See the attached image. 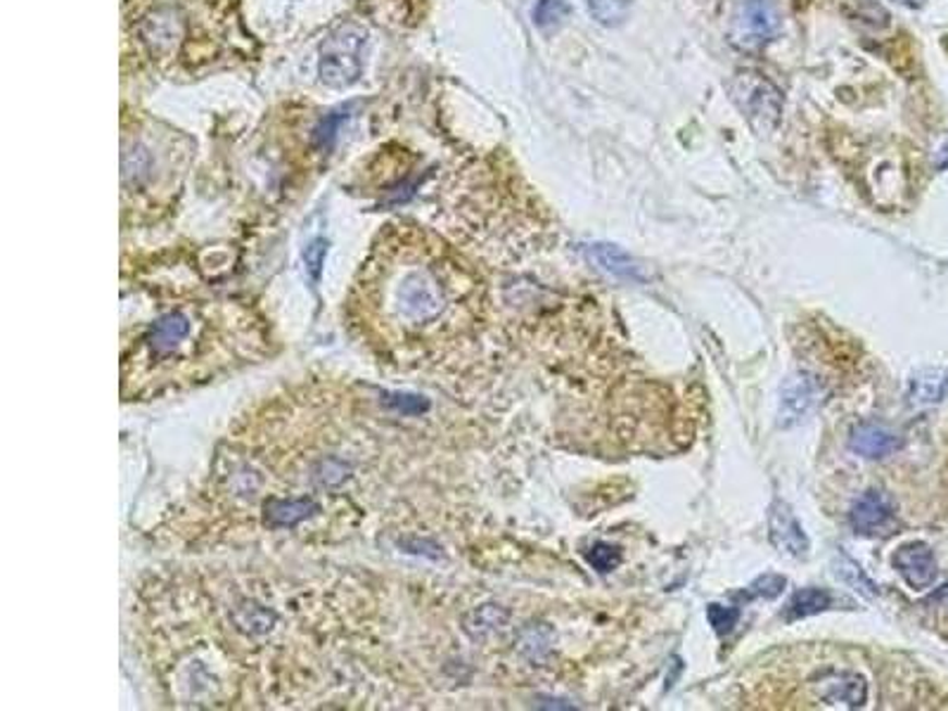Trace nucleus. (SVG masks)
I'll list each match as a JSON object with an SVG mask.
<instances>
[{
    "label": "nucleus",
    "mask_w": 948,
    "mask_h": 711,
    "mask_svg": "<svg viewBox=\"0 0 948 711\" xmlns=\"http://www.w3.org/2000/svg\"><path fill=\"white\" fill-rule=\"evenodd\" d=\"M507 622H511V612H507L503 605L487 603L465 614L463 631L472 640H487L493 634L503 631Z\"/></svg>",
    "instance_id": "nucleus-13"
},
{
    "label": "nucleus",
    "mask_w": 948,
    "mask_h": 711,
    "mask_svg": "<svg viewBox=\"0 0 948 711\" xmlns=\"http://www.w3.org/2000/svg\"><path fill=\"white\" fill-rule=\"evenodd\" d=\"M768 539L780 553H788L792 557H806L811 551L808 537L800 519L794 517L790 505L780 498H776L771 508H768Z\"/></svg>",
    "instance_id": "nucleus-6"
},
{
    "label": "nucleus",
    "mask_w": 948,
    "mask_h": 711,
    "mask_svg": "<svg viewBox=\"0 0 948 711\" xmlns=\"http://www.w3.org/2000/svg\"><path fill=\"white\" fill-rule=\"evenodd\" d=\"M351 474V465L341 458H323L313 465V480L323 486H339Z\"/></svg>",
    "instance_id": "nucleus-21"
},
{
    "label": "nucleus",
    "mask_w": 948,
    "mask_h": 711,
    "mask_svg": "<svg viewBox=\"0 0 948 711\" xmlns=\"http://www.w3.org/2000/svg\"><path fill=\"white\" fill-rule=\"evenodd\" d=\"M788 579L780 577V574H764V577L754 579L749 586V595L754 598H764V600H773L778 598L782 591H785Z\"/></svg>",
    "instance_id": "nucleus-28"
},
{
    "label": "nucleus",
    "mask_w": 948,
    "mask_h": 711,
    "mask_svg": "<svg viewBox=\"0 0 948 711\" xmlns=\"http://www.w3.org/2000/svg\"><path fill=\"white\" fill-rule=\"evenodd\" d=\"M384 406L401 415H422L428 413L430 401L418 394H384Z\"/></svg>",
    "instance_id": "nucleus-24"
},
{
    "label": "nucleus",
    "mask_w": 948,
    "mask_h": 711,
    "mask_svg": "<svg viewBox=\"0 0 948 711\" xmlns=\"http://www.w3.org/2000/svg\"><path fill=\"white\" fill-rule=\"evenodd\" d=\"M820 382L811 373H794L785 379L780 389V408H778V425L794 427L814 413L820 403Z\"/></svg>",
    "instance_id": "nucleus-5"
},
{
    "label": "nucleus",
    "mask_w": 948,
    "mask_h": 711,
    "mask_svg": "<svg viewBox=\"0 0 948 711\" xmlns=\"http://www.w3.org/2000/svg\"><path fill=\"white\" fill-rule=\"evenodd\" d=\"M188 335H190V321L183 316V313H169V316L159 318L153 327H149L145 341L149 351L161 356L173 351Z\"/></svg>",
    "instance_id": "nucleus-14"
},
{
    "label": "nucleus",
    "mask_w": 948,
    "mask_h": 711,
    "mask_svg": "<svg viewBox=\"0 0 948 711\" xmlns=\"http://www.w3.org/2000/svg\"><path fill=\"white\" fill-rule=\"evenodd\" d=\"M586 559H588V565L598 569L600 574H608V571L622 565V551L616 549V545L600 541V543L590 545V549L586 551Z\"/></svg>",
    "instance_id": "nucleus-23"
},
{
    "label": "nucleus",
    "mask_w": 948,
    "mask_h": 711,
    "mask_svg": "<svg viewBox=\"0 0 948 711\" xmlns=\"http://www.w3.org/2000/svg\"><path fill=\"white\" fill-rule=\"evenodd\" d=\"M349 112H351V105L339 107V109H335V112H329L327 117H323L319 121V126L313 129V135H311L313 147L319 149V153H329V149L335 147L337 133H339L341 124H345V121L349 119Z\"/></svg>",
    "instance_id": "nucleus-18"
},
{
    "label": "nucleus",
    "mask_w": 948,
    "mask_h": 711,
    "mask_svg": "<svg viewBox=\"0 0 948 711\" xmlns=\"http://www.w3.org/2000/svg\"><path fill=\"white\" fill-rule=\"evenodd\" d=\"M891 563H895L897 571L913 591H925L937 579V559H934L932 549L923 541L903 543L891 557Z\"/></svg>",
    "instance_id": "nucleus-8"
},
{
    "label": "nucleus",
    "mask_w": 948,
    "mask_h": 711,
    "mask_svg": "<svg viewBox=\"0 0 948 711\" xmlns=\"http://www.w3.org/2000/svg\"><path fill=\"white\" fill-rule=\"evenodd\" d=\"M519 652L525 654V658L539 662L543 660L548 652H551L553 646V628L548 624H531L527 626L525 631L519 636Z\"/></svg>",
    "instance_id": "nucleus-16"
},
{
    "label": "nucleus",
    "mask_w": 948,
    "mask_h": 711,
    "mask_svg": "<svg viewBox=\"0 0 948 711\" xmlns=\"http://www.w3.org/2000/svg\"><path fill=\"white\" fill-rule=\"evenodd\" d=\"M584 254H586L588 262L593 264L598 270L608 273V276H612V278L634 280V282H643L645 280L643 266L626 250L616 248V244H610V242L586 244Z\"/></svg>",
    "instance_id": "nucleus-9"
},
{
    "label": "nucleus",
    "mask_w": 948,
    "mask_h": 711,
    "mask_svg": "<svg viewBox=\"0 0 948 711\" xmlns=\"http://www.w3.org/2000/svg\"><path fill=\"white\" fill-rule=\"evenodd\" d=\"M319 513V503L311 498L299 501H268L264 508V522L268 527H295L301 519Z\"/></svg>",
    "instance_id": "nucleus-15"
},
{
    "label": "nucleus",
    "mask_w": 948,
    "mask_h": 711,
    "mask_svg": "<svg viewBox=\"0 0 948 711\" xmlns=\"http://www.w3.org/2000/svg\"><path fill=\"white\" fill-rule=\"evenodd\" d=\"M895 515L897 508L889 494L879 489H871L854 503V508L849 513V522L859 537H875V533L885 531L891 525Z\"/></svg>",
    "instance_id": "nucleus-7"
},
{
    "label": "nucleus",
    "mask_w": 948,
    "mask_h": 711,
    "mask_svg": "<svg viewBox=\"0 0 948 711\" xmlns=\"http://www.w3.org/2000/svg\"><path fill=\"white\" fill-rule=\"evenodd\" d=\"M832 603V598L828 591H820V588H802L800 593H794L790 600L788 607V617L790 619H804L811 617V614L826 612Z\"/></svg>",
    "instance_id": "nucleus-17"
},
{
    "label": "nucleus",
    "mask_w": 948,
    "mask_h": 711,
    "mask_svg": "<svg viewBox=\"0 0 948 711\" xmlns=\"http://www.w3.org/2000/svg\"><path fill=\"white\" fill-rule=\"evenodd\" d=\"M396 304L398 311H401L408 321L428 323L444 311L446 302H444L442 287L436 285V280L430 276V273L416 270V273H408V276L398 282Z\"/></svg>",
    "instance_id": "nucleus-4"
},
{
    "label": "nucleus",
    "mask_w": 948,
    "mask_h": 711,
    "mask_svg": "<svg viewBox=\"0 0 948 711\" xmlns=\"http://www.w3.org/2000/svg\"><path fill=\"white\" fill-rule=\"evenodd\" d=\"M238 622L250 634H266L273 626V614L259 605H244L238 614Z\"/></svg>",
    "instance_id": "nucleus-25"
},
{
    "label": "nucleus",
    "mask_w": 948,
    "mask_h": 711,
    "mask_svg": "<svg viewBox=\"0 0 948 711\" xmlns=\"http://www.w3.org/2000/svg\"><path fill=\"white\" fill-rule=\"evenodd\" d=\"M849 446L861 458L877 460L897 454L901 448V436L883 425H859L854 432H851Z\"/></svg>",
    "instance_id": "nucleus-11"
},
{
    "label": "nucleus",
    "mask_w": 948,
    "mask_h": 711,
    "mask_svg": "<svg viewBox=\"0 0 948 711\" xmlns=\"http://www.w3.org/2000/svg\"><path fill=\"white\" fill-rule=\"evenodd\" d=\"M588 10L602 26H622L628 20L631 0H588Z\"/></svg>",
    "instance_id": "nucleus-20"
},
{
    "label": "nucleus",
    "mask_w": 948,
    "mask_h": 711,
    "mask_svg": "<svg viewBox=\"0 0 948 711\" xmlns=\"http://www.w3.org/2000/svg\"><path fill=\"white\" fill-rule=\"evenodd\" d=\"M835 574L844 583H849L851 588H854L856 593H861L865 598H875L877 595L875 583L868 577H865V574L861 571V567L854 563V559H849L847 555H837L835 557Z\"/></svg>",
    "instance_id": "nucleus-19"
},
{
    "label": "nucleus",
    "mask_w": 948,
    "mask_h": 711,
    "mask_svg": "<svg viewBox=\"0 0 948 711\" xmlns=\"http://www.w3.org/2000/svg\"><path fill=\"white\" fill-rule=\"evenodd\" d=\"M325 254H327V240H313L309 244V248L304 250V266H307V270H309V276H311L313 282L321 280Z\"/></svg>",
    "instance_id": "nucleus-29"
},
{
    "label": "nucleus",
    "mask_w": 948,
    "mask_h": 711,
    "mask_svg": "<svg viewBox=\"0 0 948 711\" xmlns=\"http://www.w3.org/2000/svg\"><path fill=\"white\" fill-rule=\"evenodd\" d=\"M368 50L365 26L356 22L339 24L321 46V81L325 86L347 88L363 74Z\"/></svg>",
    "instance_id": "nucleus-1"
},
{
    "label": "nucleus",
    "mask_w": 948,
    "mask_h": 711,
    "mask_svg": "<svg viewBox=\"0 0 948 711\" xmlns=\"http://www.w3.org/2000/svg\"><path fill=\"white\" fill-rule=\"evenodd\" d=\"M816 695L820 697L823 702H828L832 707H847V709H856L863 707L865 700H868V683H865L863 676L859 674H835L823 678L816 686Z\"/></svg>",
    "instance_id": "nucleus-10"
},
{
    "label": "nucleus",
    "mask_w": 948,
    "mask_h": 711,
    "mask_svg": "<svg viewBox=\"0 0 948 711\" xmlns=\"http://www.w3.org/2000/svg\"><path fill=\"white\" fill-rule=\"evenodd\" d=\"M149 171V157L143 147H133L131 153L123 155V181L139 183Z\"/></svg>",
    "instance_id": "nucleus-26"
},
{
    "label": "nucleus",
    "mask_w": 948,
    "mask_h": 711,
    "mask_svg": "<svg viewBox=\"0 0 948 711\" xmlns=\"http://www.w3.org/2000/svg\"><path fill=\"white\" fill-rule=\"evenodd\" d=\"M934 600H937V603H948V583H944L939 591H934L929 595V603H934Z\"/></svg>",
    "instance_id": "nucleus-30"
},
{
    "label": "nucleus",
    "mask_w": 948,
    "mask_h": 711,
    "mask_svg": "<svg viewBox=\"0 0 948 711\" xmlns=\"http://www.w3.org/2000/svg\"><path fill=\"white\" fill-rule=\"evenodd\" d=\"M569 15L567 0H539V5L533 10V22L541 29H553V26L565 22Z\"/></svg>",
    "instance_id": "nucleus-22"
},
{
    "label": "nucleus",
    "mask_w": 948,
    "mask_h": 711,
    "mask_svg": "<svg viewBox=\"0 0 948 711\" xmlns=\"http://www.w3.org/2000/svg\"><path fill=\"white\" fill-rule=\"evenodd\" d=\"M780 15L773 0H735L728 17V40L742 52H759L776 38Z\"/></svg>",
    "instance_id": "nucleus-3"
},
{
    "label": "nucleus",
    "mask_w": 948,
    "mask_h": 711,
    "mask_svg": "<svg viewBox=\"0 0 948 711\" xmlns=\"http://www.w3.org/2000/svg\"><path fill=\"white\" fill-rule=\"evenodd\" d=\"M905 399L911 406L923 408L948 399V367H925L917 371L905 387Z\"/></svg>",
    "instance_id": "nucleus-12"
},
{
    "label": "nucleus",
    "mask_w": 948,
    "mask_h": 711,
    "mask_svg": "<svg viewBox=\"0 0 948 711\" xmlns=\"http://www.w3.org/2000/svg\"><path fill=\"white\" fill-rule=\"evenodd\" d=\"M895 3H899V5H903V8H923L925 5V0H895Z\"/></svg>",
    "instance_id": "nucleus-32"
},
{
    "label": "nucleus",
    "mask_w": 948,
    "mask_h": 711,
    "mask_svg": "<svg viewBox=\"0 0 948 711\" xmlns=\"http://www.w3.org/2000/svg\"><path fill=\"white\" fill-rule=\"evenodd\" d=\"M728 91H731L733 103L745 115L754 133L764 135L776 131L782 117V93L776 88V84L761 74L740 72L728 84Z\"/></svg>",
    "instance_id": "nucleus-2"
},
{
    "label": "nucleus",
    "mask_w": 948,
    "mask_h": 711,
    "mask_svg": "<svg viewBox=\"0 0 948 711\" xmlns=\"http://www.w3.org/2000/svg\"><path fill=\"white\" fill-rule=\"evenodd\" d=\"M939 157H937V169H946L948 167V143L939 149Z\"/></svg>",
    "instance_id": "nucleus-31"
},
{
    "label": "nucleus",
    "mask_w": 948,
    "mask_h": 711,
    "mask_svg": "<svg viewBox=\"0 0 948 711\" xmlns=\"http://www.w3.org/2000/svg\"><path fill=\"white\" fill-rule=\"evenodd\" d=\"M707 619H709V624H711V628L713 631H717L719 636H725V634H731L733 628L737 626V619H740V610H735V607H723V605H709L707 607Z\"/></svg>",
    "instance_id": "nucleus-27"
}]
</instances>
